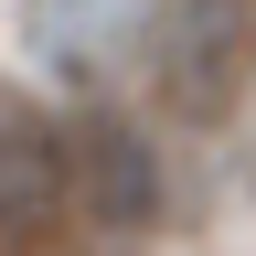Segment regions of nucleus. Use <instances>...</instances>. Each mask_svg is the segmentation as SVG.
Instances as JSON below:
<instances>
[{"label": "nucleus", "mask_w": 256, "mask_h": 256, "mask_svg": "<svg viewBox=\"0 0 256 256\" xmlns=\"http://www.w3.org/2000/svg\"><path fill=\"white\" fill-rule=\"evenodd\" d=\"M150 75H160V107L182 128H224L256 96V0H171Z\"/></svg>", "instance_id": "f257e3e1"}, {"label": "nucleus", "mask_w": 256, "mask_h": 256, "mask_svg": "<svg viewBox=\"0 0 256 256\" xmlns=\"http://www.w3.org/2000/svg\"><path fill=\"white\" fill-rule=\"evenodd\" d=\"M64 224L86 235H150L160 224V160L128 118H64Z\"/></svg>", "instance_id": "f03ea898"}, {"label": "nucleus", "mask_w": 256, "mask_h": 256, "mask_svg": "<svg viewBox=\"0 0 256 256\" xmlns=\"http://www.w3.org/2000/svg\"><path fill=\"white\" fill-rule=\"evenodd\" d=\"M64 224V118L0 86V246H43Z\"/></svg>", "instance_id": "7ed1b4c3"}, {"label": "nucleus", "mask_w": 256, "mask_h": 256, "mask_svg": "<svg viewBox=\"0 0 256 256\" xmlns=\"http://www.w3.org/2000/svg\"><path fill=\"white\" fill-rule=\"evenodd\" d=\"M246 182H256V150H246Z\"/></svg>", "instance_id": "39448f33"}, {"label": "nucleus", "mask_w": 256, "mask_h": 256, "mask_svg": "<svg viewBox=\"0 0 256 256\" xmlns=\"http://www.w3.org/2000/svg\"><path fill=\"white\" fill-rule=\"evenodd\" d=\"M128 32H139V0H22V43L64 75H107Z\"/></svg>", "instance_id": "20e7f679"}]
</instances>
